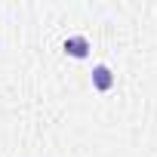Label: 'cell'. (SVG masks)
<instances>
[{
    "label": "cell",
    "instance_id": "obj_1",
    "mask_svg": "<svg viewBox=\"0 0 157 157\" xmlns=\"http://www.w3.org/2000/svg\"><path fill=\"white\" fill-rule=\"evenodd\" d=\"M71 52H74V56H83V40H74V43H71Z\"/></svg>",
    "mask_w": 157,
    "mask_h": 157
}]
</instances>
